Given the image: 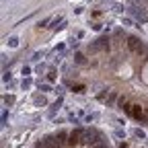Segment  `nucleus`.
I'll return each instance as SVG.
<instances>
[{"instance_id": "16", "label": "nucleus", "mask_w": 148, "mask_h": 148, "mask_svg": "<svg viewBox=\"0 0 148 148\" xmlns=\"http://www.w3.org/2000/svg\"><path fill=\"white\" fill-rule=\"evenodd\" d=\"M74 90H76V92H84V86H82V84H78V86H74Z\"/></svg>"}, {"instance_id": "10", "label": "nucleus", "mask_w": 148, "mask_h": 148, "mask_svg": "<svg viewBox=\"0 0 148 148\" xmlns=\"http://www.w3.org/2000/svg\"><path fill=\"white\" fill-rule=\"evenodd\" d=\"M8 45H10V47H16V45H18V39H16V37H10V39H8Z\"/></svg>"}, {"instance_id": "5", "label": "nucleus", "mask_w": 148, "mask_h": 148, "mask_svg": "<svg viewBox=\"0 0 148 148\" xmlns=\"http://www.w3.org/2000/svg\"><path fill=\"white\" fill-rule=\"evenodd\" d=\"M82 136H84L82 130H78V127H76V130H72V132H70V138H68V144H72V146H74V144H78V142L82 140Z\"/></svg>"}, {"instance_id": "12", "label": "nucleus", "mask_w": 148, "mask_h": 148, "mask_svg": "<svg viewBox=\"0 0 148 148\" xmlns=\"http://www.w3.org/2000/svg\"><path fill=\"white\" fill-rule=\"evenodd\" d=\"M39 90H43V92H49V90H51V86H49V84H41V86H39Z\"/></svg>"}, {"instance_id": "4", "label": "nucleus", "mask_w": 148, "mask_h": 148, "mask_svg": "<svg viewBox=\"0 0 148 148\" xmlns=\"http://www.w3.org/2000/svg\"><path fill=\"white\" fill-rule=\"evenodd\" d=\"M97 51V49H103V51H109V39L107 37H101V39H97L95 43H92V47H88V51Z\"/></svg>"}, {"instance_id": "11", "label": "nucleus", "mask_w": 148, "mask_h": 148, "mask_svg": "<svg viewBox=\"0 0 148 148\" xmlns=\"http://www.w3.org/2000/svg\"><path fill=\"white\" fill-rule=\"evenodd\" d=\"M121 23H123V27H130V25H134V23H132V18H130V16L121 18Z\"/></svg>"}, {"instance_id": "7", "label": "nucleus", "mask_w": 148, "mask_h": 148, "mask_svg": "<svg viewBox=\"0 0 148 148\" xmlns=\"http://www.w3.org/2000/svg\"><path fill=\"white\" fill-rule=\"evenodd\" d=\"M53 138H56V142H58V144H62V146H64V142H68L70 134H68V132H64V130H58V132L53 134Z\"/></svg>"}, {"instance_id": "3", "label": "nucleus", "mask_w": 148, "mask_h": 148, "mask_svg": "<svg viewBox=\"0 0 148 148\" xmlns=\"http://www.w3.org/2000/svg\"><path fill=\"white\" fill-rule=\"evenodd\" d=\"M130 14L136 16L140 23H148V14H146V10L140 8V6H132V8H130Z\"/></svg>"}, {"instance_id": "1", "label": "nucleus", "mask_w": 148, "mask_h": 148, "mask_svg": "<svg viewBox=\"0 0 148 148\" xmlns=\"http://www.w3.org/2000/svg\"><path fill=\"white\" fill-rule=\"evenodd\" d=\"M127 47L134 53H144V41L140 37H127Z\"/></svg>"}, {"instance_id": "13", "label": "nucleus", "mask_w": 148, "mask_h": 148, "mask_svg": "<svg viewBox=\"0 0 148 148\" xmlns=\"http://www.w3.org/2000/svg\"><path fill=\"white\" fill-rule=\"evenodd\" d=\"M47 80H49V82H51V80H56V72H53V70L47 74Z\"/></svg>"}, {"instance_id": "6", "label": "nucleus", "mask_w": 148, "mask_h": 148, "mask_svg": "<svg viewBox=\"0 0 148 148\" xmlns=\"http://www.w3.org/2000/svg\"><path fill=\"white\" fill-rule=\"evenodd\" d=\"M127 115H132V117H136V119H142V117H144V111H142L140 105H130Z\"/></svg>"}, {"instance_id": "2", "label": "nucleus", "mask_w": 148, "mask_h": 148, "mask_svg": "<svg viewBox=\"0 0 148 148\" xmlns=\"http://www.w3.org/2000/svg\"><path fill=\"white\" fill-rule=\"evenodd\" d=\"M99 138H101V134L97 132V130H86L84 136H82V142H84V144H97Z\"/></svg>"}, {"instance_id": "14", "label": "nucleus", "mask_w": 148, "mask_h": 148, "mask_svg": "<svg viewBox=\"0 0 148 148\" xmlns=\"http://www.w3.org/2000/svg\"><path fill=\"white\" fill-rule=\"evenodd\" d=\"M134 136H138V138H144V132H142V130H134Z\"/></svg>"}, {"instance_id": "15", "label": "nucleus", "mask_w": 148, "mask_h": 148, "mask_svg": "<svg viewBox=\"0 0 148 148\" xmlns=\"http://www.w3.org/2000/svg\"><path fill=\"white\" fill-rule=\"evenodd\" d=\"M29 86H31V80L25 78V80H23V88H29Z\"/></svg>"}, {"instance_id": "17", "label": "nucleus", "mask_w": 148, "mask_h": 148, "mask_svg": "<svg viewBox=\"0 0 148 148\" xmlns=\"http://www.w3.org/2000/svg\"><path fill=\"white\" fill-rule=\"evenodd\" d=\"M132 2H138V0H132Z\"/></svg>"}, {"instance_id": "9", "label": "nucleus", "mask_w": 148, "mask_h": 148, "mask_svg": "<svg viewBox=\"0 0 148 148\" xmlns=\"http://www.w3.org/2000/svg\"><path fill=\"white\" fill-rule=\"evenodd\" d=\"M117 99V92H111L109 95V99H107V105H113V101Z\"/></svg>"}, {"instance_id": "8", "label": "nucleus", "mask_w": 148, "mask_h": 148, "mask_svg": "<svg viewBox=\"0 0 148 148\" xmlns=\"http://www.w3.org/2000/svg\"><path fill=\"white\" fill-rule=\"evenodd\" d=\"M74 60H76V64H86L84 53H76V56H74Z\"/></svg>"}]
</instances>
